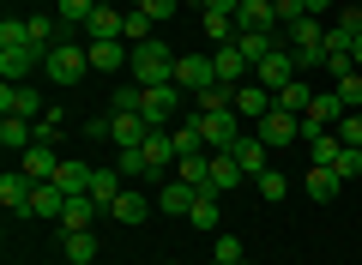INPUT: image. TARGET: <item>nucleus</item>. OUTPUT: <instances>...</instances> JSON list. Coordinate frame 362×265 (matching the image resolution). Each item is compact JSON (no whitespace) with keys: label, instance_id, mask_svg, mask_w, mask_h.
Returning a JSON list of instances; mask_svg holds the SVG:
<instances>
[{"label":"nucleus","instance_id":"b1692460","mask_svg":"<svg viewBox=\"0 0 362 265\" xmlns=\"http://www.w3.org/2000/svg\"><path fill=\"white\" fill-rule=\"evenodd\" d=\"M90 181H97V169H90V163L61 157V169H54V187H61V193H90Z\"/></svg>","mask_w":362,"mask_h":265},{"label":"nucleus","instance_id":"a211bd4d","mask_svg":"<svg viewBox=\"0 0 362 265\" xmlns=\"http://www.w3.org/2000/svg\"><path fill=\"white\" fill-rule=\"evenodd\" d=\"M0 145L25 157L30 145H37V121H25V114H0Z\"/></svg>","mask_w":362,"mask_h":265},{"label":"nucleus","instance_id":"9b49d317","mask_svg":"<svg viewBox=\"0 0 362 265\" xmlns=\"http://www.w3.org/2000/svg\"><path fill=\"white\" fill-rule=\"evenodd\" d=\"M139 151H145V163H151V181H163V169H175V163H181L175 133H169V126H151V139H145Z\"/></svg>","mask_w":362,"mask_h":265},{"label":"nucleus","instance_id":"e433bc0d","mask_svg":"<svg viewBox=\"0 0 362 265\" xmlns=\"http://www.w3.org/2000/svg\"><path fill=\"white\" fill-rule=\"evenodd\" d=\"M127 42H151L157 37V18L151 13H139V6H127V30H121Z\"/></svg>","mask_w":362,"mask_h":265},{"label":"nucleus","instance_id":"0eeeda50","mask_svg":"<svg viewBox=\"0 0 362 265\" xmlns=\"http://www.w3.org/2000/svg\"><path fill=\"white\" fill-rule=\"evenodd\" d=\"M0 114H25V121H37V114H49V102H42L37 85H0Z\"/></svg>","mask_w":362,"mask_h":265},{"label":"nucleus","instance_id":"423d86ee","mask_svg":"<svg viewBox=\"0 0 362 265\" xmlns=\"http://www.w3.org/2000/svg\"><path fill=\"white\" fill-rule=\"evenodd\" d=\"M175 85L181 90H206V85H218V66H211V49H199V54H175Z\"/></svg>","mask_w":362,"mask_h":265},{"label":"nucleus","instance_id":"680f3d73","mask_svg":"<svg viewBox=\"0 0 362 265\" xmlns=\"http://www.w3.org/2000/svg\"><path fill=\"white\" fill-rule=\"evenodd\" d=\"M272 6H278V0H272Z\"/></svg>","mask_w":362,"mask_h":265},{"label":"nucleus","instance_id":"4c0bfd02","mask_svg":"<svg viewBox=\"0 0 362 265\" xmlns=\"http://www.w3.org/2000/svg\"><path fill=\"white\" fill-rule=\"evenodd\" d=\"M175 151L181 157H194V151H206V126H199V114L187 126H175Z\"/></svg>","mask_w":362,"mask_h":265},{"label":"nucleus","instance_id":"37998d69","mask_svg":"<svg viewBox=\"0 0 362 265\" xmlns=\"http://www.w3.org/2000/svg\"><path fill=\"white\" fill-rule=\"evenodd\" d=\"M332 175H338V181H356V175H362V151H356V145H344V151H338Z\"/></svg>","mask_w":362,"mask_h":265},{"label":"nucleus","instance_id":"393cba45","mask_svg":"<svg viewBox=\"0 0 362 265\" xmlns=\"http://www.w3.org/2000/svg\"><path fill=\"white\" fill-rule=\"evenodd\" d=\"M30 193H37V181L18 169V175H0V205L6 211H30Z\"/></svg>","mask_w":362,"mask_h":265},{"label":"nucleus","instance_id":"2f4dec72","mask_svg":"<svg viewBox=\"0 0 362 265\" xmlns=\"http://www.w3.org/2000/svg\"><path fill=\"white\" fill-rule=\"evenodd\" d=\"M302 187H308V199H332V193L344 187V181H338V175H332L326 163H308V175H302Z\"/></svg>","mask_w":362,"mask_h":265},{"label":"nucleus","instance_id":"aec40b11","mask_svg":"<svg viewBox=\"0 0 362 265\" xmlns=\"http://www.w3.org/2000/svg\"><path fill=\"white\" fill-rule=\"evenodd\" d=\"M284 49H326V25L314 13H302L296 25H284Z\"/></svg>","mask_w":362,"mask_h":265},{"label":"nucleus","instance_id":"4d7b16f0","mask_svg":"<svg viewBox=\"0 0 362 265\" xmlns=\"http://www.w3.org/2000/svg\"><path fill=\"white\" fill-rule=\"evenodd\" d=\"M350 61H356V73H362V37H356V42H350Z\"/></svg>","mask_w":362,"mask_h":265},{"label":"nucleus","instance_id":"20e7f679","mask_svg":"<svg viewBox=\"0 0 362 265\" xmlns=\"http://www.w3.org/2000/svg\"><path fill=\"white\" fill-rule=\"evenodd\" d=\"M296 78H302V73H296V54H290V49H272L266 61L254 66V85H266L272 97H278L284 85H296Z\"/></svg>","mask_w":362,"mask_h":265},{"label":"nucleus","instance_id":"6ab92c4d","mask_svg":"<svg viewBox=\"0 0 362 265\" xmlns=\"http://www.w3.org/2000/svg\"><path fill=\"white\" fill-rule=\"evenodd\" d=\"M97 217H109L103 205L90 199V193H66V211H61V229H90Z\"/></svg>","mask_w":362,"mask_h":265},{"label":"nucleus","instance_id":"09e8293b","mask_svg":"<svg viewBox=\"0 0 362 265\" xmlns=\"http://www.w3.org/2000/svg\"><path fill=\"white\" fill-rule=\"evenodd\" d=\"M133 6H139V13H151L157 25H163V18H175V6H181V0H133Z\"/></svg>","mask_w":362,"mask_h":265},{"label":"nucleus","instance_id":"bb28decb","mask_svg":"<svg viewBox=\"0 0 362 265\" xmlns=\"http://www.w3.org/2000/svg\"><path fill=\"white\" fill-rule=\"evenodd\" d=\"M61 253H66V265H90L97 259V235L90 229H61Z\"/></svg>","mask_w":362,"mask_h":265},{"label":"nucleus","instance_id":"4468645a","mask_svg":"<svg viewBox=\"0 0 362 265\" xmlns=\"http://www.w3.org/2000/svg\"><path fill=\"white\" fill-rule=\"evenodd\" d=\"M211 66H218V85H247V78H254V66H247V54L235 49V42L211 49Z\"/></svg>","mask_w":362,"mask_h":265},{"label":"nucleus","instance_id":"13d9d810","mask_svg":"<svg viewBox=\"0 0 362 265\" xmlns=\"http://www.w3.org/2000/svg\"><path fill=\"white\" fill-rule=\"evenodd\" d=\"M181 6H199V13H206V0H181Z\"/></svg>","mask_w":362,"mask_h":265},{"label":"nucleus","instance_id":"8fccbe9b","mask_svg":"<svg viewBox=\"0 0 362 265\" xmlns=\"http://www.w3.org/2000/svg\"><path fill=\"white\" fill-rule=\"evenodd\" d=\"M37 139H61V109H49V114H37Z\"/></svg>","mask_w":362,"mask_h":265},{"label":"nucleus","instance_id":"f3484780","mask_svg":"<svg viewBox=\"0 0 362 265\" xmlns=\"http://www.w3.org/2000/svg\"><path fill=\"white\" fill-rule=\"evenodd\" d=\"M61 211H66V193L54 187V181H37V193H30V211H25V217H42V223H61Z\"/></svg>","mask_w":362,"mask_h":265},{"label":"nucleus","instance_id":"473e14b6","mask_svg":"<svg viewBox=\"0 0 362 265\" xmlns=\"http://www.w3.org/2000/svg\"><path fill=\"white\" fill-rule=\"evenodd\" d=\"M175 175H181V181H194V187L206 193V181H211V151H194V157H181V163H175Z\"/></svg>","mask_w":362,"mask_h":265},{"label":"nucleus","instance_id":"cd10ccee","mask_svg":"<svg viewBox=\"0 0 362 265\" xmlns=\"http://www.w3.org/2000/svg\"><path fill=\"white\" fill-rule=\"evenodd\" d=\"M109 217H115V223H145V217H151V199H145L139 187H127L115 205H109Z\"/></svg>","mask_w":362,"mask_h":265},{"label":"nucleus","instance_id":"4be33fe9","mask_svg":"<svg viewBox=\"0 0 362 265\" xmlns=\"http://www.w3.org/2000/svg\"><path fill=\"white\" fill-rule=\"evenodd\" d=\"M235 25H242V30H284L272 0H242V6H235Z\"/></svg>","mask_w":362,"mask_h":265},{"label":"nucleus","instance_id":"603ef678","mask_svg":"<svg viewBox=\"0 0 362 265\" xmlns=\"http://www.w3.org/2000/svg\"><path fill=\"white\" fill-rule=\"evenodd\" d=\"M0 42H30V30H25V18H6V25H0Z\"/></svg>","mask_w":362,"mask_h":265},{"label":"nucleus","instance_id":"1a4fd4ad","mask_svg":"<svg viewBox=\"0 0 362 265\" xmlns=\"http://www.w3.org/2000/svg\"><path fill=\"white\" fill-rule=\"evenodd\" d=\"M254 133L272 145V151H278V145H296V139H302V114L272 109V114H259V121H254Z\"/></svg>","mask_w":362,"mask_h":265},{"label":"nucleus","instance_id":"c03bdc74","mask_svg":"<svg viewBox=\"0 0 362 265\" xmlns=\"http://www.w3.org/2000/svg\"><path fill=\"white\" fill-rule=\"evenodd\" d=\"M139 97H145V85H115L109 109H115V114H127V109H139Z\"/></svg>","mask_w":362,"mask_h":265},{"label":"nucleus","instance_id":"79ce46f5","mask_svg":"<svg viewBox=\"0 0 362 265\" xmlns=\"http://www.w3.org/2000/svg\"><path fill=\"white\" fill-rule=\"evenodd\" d=\"M121 175H127V181H145V175H151V163H145V151H139V145H133V151H121Z\"/></svg>","mask_w":362,"mask_h":265},{"label":"nucleus","instance_id":"72a5a7b5","mask_svg":"<svg viewBox=\"0 0 362 265\" xmlns=\"http://www.w3.org/2000/svg\"><path fill=\"white\" fill-rule=\"evenodd\" d=\"M308 102H314V85H308V78H296V85L278 90V109H284V114H308Z\"/></svg>","mask_w":362,"mask_h":265},{"label":"nucleus","instance_id":"f03ea898","mask_svg":"<svg viewBox=\"0 0 362 265\" xmlns=\"http://www.w3.org/2000/svg\"><path fill=\"white\" fill-rule=\"evenodd\" d=\"M42 73H49L54 85H78V78L90 73V49H85V42H73V37L54 42V49L42 54Z\"/></svg>","mask_w":362,"mask_h":265},{"label":"nucleus","instance_id":"052dcab7","mask_svg":"<svg viewBox=\"0 0 362 265\" xmlns=\"http://www.w3.org/2000/svg\"><path fill=\"white\" fill-rule=\"evenodd\" d=\"M235 265H254V259H235Z\"/></svg>","mask_w":362,"mask_h":265},{"label":"nucleus","instance_id":"6e6552de","mask_svg":"<svg viewBox=\"0 0 362 265\" xmlns=\"http://www.w3.org/2000/svg\"><path fill=\"white\" fill-rule=\"evenodd\" d=\"M230 157H235V163H242V175H247V181H254V175H266V169H272V145L259 139L254 126H247L242 139L230 145Z\"/></svg>","mask_w":362,"mask_h":265},{"label":"nucleus","instance_id":"3c124183","mask_svg":"<svg viewBox=\"0 0 362 265\" xmlns=\"http://www.w3.org/2000/svg\"><path fill=\"white\" fill-rule=\"evenodd\" d=\"M338 25H344L350 37H362V6H356V0H344V6H338Z\"/></svg>","mask_w":362,"mask_h":265},{"label":"nucleus","instance_id":"864d4df0","mask_svg":"<svg viewBox=\"0 0 362 265\" xmlns=\"http://www.w3.org/2000/svg\"><path fill=\"white\" fill-rule=\"evenodd\" d=\"M302 18V0H278V25H296Z\"/></svg>","mask_w":362,"mask_h":265},{"label":"nucleus","instance_id":"a878e982","mask_svg":"<svg viewBox=\"0 0 362 265\" xmlns=\"http://www.w3.org/2000/svg\"><path fill=\"white\" fill-rule=\"evenodd\" d=\"M344 102H338V90H314V102H308V114H302V121H314V126H338L344 121Z\"/></svg>","mask_w":362,"mask_h":265},{"label":"nucleus","instance_id":"c85d7f7f","mask_svg":"<svg viewBox=\"0 0 362 265\" xmlns=\"http://www.w3.org/2000/svg\"><path fill=\"white\" fill-rule=\"evenodd\" d=\"M121 30H127V13H121V6H97L90 25H85V37L97 42V37H121Z\"/></svg>","mask_w":362,"mask_h":265},{"label":"nucleus","instance_id":"49530a36","mask_svg":"<svg viewBox=\"0 0 362 265\" xmlns=\"http://www.w3.org/2000/svg\"><path fill=\"white\" fill-rule=\"evenodd\" d=\"M332 133H338V139H344V145H356V151H362V114H356V109H350L344 121L332 126Z\"/></svg>","mask_w":362,"mask_h":265},{"label":"nucleus","instance_id":"6e6d98bb","mask_svg":"<svg viewBox=\"0 0 362 265\" xmlns=\"http://www.w3.org/2000/svg\"><path fill=\"white\" fill-rule=\"evenodd\" d=\"M242 0H206V13H235Z\"/></svg>","mask_w":362,"mask_h":265},{"label":"nucleus","instance_id":"de8ad7c7","mask_svg":"<svg viewBox=\"0 0 362 265\" xmlns=\"http://www.w3.org/2000/svg\"><path fill=\"white\" fill-rule=\"evenodd\" d=\"M211 259H218V265H235V259H247V253H242V241H235V235H218V253H211Z\"/></svg>","mask_w":362,"mask_h":265},{"label":"nucleus","instance_id":"412c9836","mask_svg":"<svg viewBox=\"0 0 362 265\" xmlns=\"http://www.w3.org/2000/svg\"><path fill=\"white\" fill-rule=\"evenodd\" d=\"M235 49L247 54V66H259L272 49H284V30H242V37H235Z\"/></svg>","mask_w":362,"mask_h":265},{"label":"nucleus","instance_id":"f8f14e48","mask_svg":"<svg viewBox=\"0 0 362 265\" xmlns=\"http://www.w3.org/2000/svg\"><path fill=\"white\" fill-rule=\"evenodd\" d=\"M230 109H235V114H242V121H247V126H254V121H259V114H272V109H278V97H272V90H266V85H254V78H247V85H235V97H230Z\"/></svg>","mask_w":362,"mask_h":265},{"label":"nucleus","instance_id":"a18cd8bd","mask_svg":"<svg viewBox=\"0 0 362 265\" xmlns=\"http://www.w3.org/2000/svg\"><path fill=\"white\" fill-rule=\"evenodd\" d=\"M338 102H344V109H362V73H350V78H338Z\"/></svg>","mask_w":362,"mask_h":265},{"label":"nucleus","instance_id":"2eb2a0df","mask_svg":"<svg viewBox=\"0 0 362 265\" xmlns=\"http://www.w3.org/2000/svg\"><path fill=\"white\" fill-rule=\"evenodd\" d=\"M194 199H199V187H194V181H163V187H157V211H169V217H187V211H194Z\"/></svg>","mask_w":362,"mask_h":265},{"label":"nucleus","instance_id":"9d476101","mask_svg":"<svg viewBox=\"0 0 362 265\" xmlns=\"http://www.w3.org/2000/svg\"><path fill=\"white\" fill-rule=\"evenodd\" d=\"M85 49H90V66L109 73V78H115L121 66H133V42H121V37H97V42H85Z\"/></svg>","mask_w":362,"mask_h":265},{"label":"nucleus","instance_id":"c756f323","mask_svg":"<svg viewBox=\"0 0 362 265\" xmlns=\"http://www.w3.org/2000/svg\"><path fill=\"white\" fill-rule=\"evenodd\" d=\"M242 37V25H235V13H206V49H223V42Z\"/></svg>","mask_w":362,"mask_h":265},{"label":"nucleus","instance_id":"ddd939ff","mask_svg":"<svg viewBox=\"0 0 362 265\" xmlns=\"http://www.w3.org/2000/svg\"><path fill=\"white\" fill-rule=\"evenodd\" d=\"M42 61V49H30V42H0V78L6 85H18V78H30V66Z\"/></svg>","mask_w":362,"mask_h":265},{"label":"nucleus","instance_id":"c9c22d12","mask_svg":"<svg viewBox=\"0 0 362 265\" xmlns=\"http://www.w3.org/2000/svg\"><path fill=\"white\" fill-rule=\"evenodd\" d=\"M218 193H199V199H194V211H187V223H194V229H218Z\"/></svg>","mask_w":362,"mask_h":265},{"label":"nucleus","instance_id":"58836bf2","mask_svg":"<svg viewBox=\"0 0 362 265\" xmlns=\"http://www.w3.org/2000/svg\"><path fill=\"white\" fill-rule=\"evenodd\" d=\"M254 187H259V199L278 205V199L290 193V175H284V169H266V175H254Z\"/></svg>","mask_w":362,"mask_h":265},{"label":"nucleus","instance_id":"bf43d9fd","mask_svg":"<svg viewBox=\"0 0 362 265\" xmlns=\"http://www.w3.org/2000/svg\"><path fill=\"white\" fill-rule=\"evenodd\" d=\"M97 6H115V0H97Z\"/></svg>","mask_w":362,"mask_h":265},{"label":"nucleus","instance_id":"39448f33","mask_svg":"<svg viewBox=\"0 0 362 265\" xmlns=\"http://www.w3.org/2000/svg\"><path fill=\"white\" fill-rule=\"evenodd\" d=\"M199 126H206V151H230L235 139L247 133V121L235 109H218V114H199Z\"/></svg>","mask_w":362,"mask_h":265},{"label":"nucleus","instance_id":"5701e85b","mask_svg":"<svg viewBox=\"0 0 362 265\" xmlns=\"http://www.w3.org/2000/svg\"><path fill=\"white\" fill-rule=\"evenodd\" d=\"M242 163H235L230 151H211V181H206V193H230V187H242Z\"/></svg>","mask_w":362,"mask_h":265},{"label":"nucleus","instance_id":"dca6fc26","mask_svg":"<svg viewBox=\"0 0 362 265\" xmlns=\"http://www.w3.org/2000/svg\"><path fill=\"white\" fill-rule=\"evenodd\" d=\"M18 169H25L30 181H54V169H61V151H54L49 139H37L25 157H18Z\"/></svg>","mask_w":362,"mask_h":265},{"label":"nucleus","instance_id":"7ed1b4c3","mask_svg":"<svg viewBox=\"0 0 362 265\" xmlns=\"http://www.w3.org/2000/svg\"><path fill=\"white\" fill-rule=\"evenodd\" d=\"M139 114L151 126H169L181 114V85H145V97H139Z\"/></svg>","mask_w":362,"mask_h":265},{"label":"nucleus","instance_id":"f257e3e1","mask_svg":"<svg viewBox=\"0 0 362 265\" xmlns=\"http://www.w3.org/2000/svg\"><path fill=\"white\" fill-rule=\"evenodd\" d=\"M133 85H175V49H169L163 37L151 42H133Z\"/></svg>","mask_w":362,"mask_h":265},{"label":"nucleus","instance_id":"ea45409f","mask_svg":"<svg viewBox=\"0 0 362 265\" xmlns=\"http://www.w3.org/2000/svg\"><path fill=\"white\" fill-rule=\"evenodd\" d=\"M230 97H235V85H206V90H199V114H218V109H230Z\"/></svg>","mask_w":362,"mask_h":265},{"label":"nucleus","instance_id":"7c9ffc66","mask_svg":"<svg viewBox=\"0 0 362 265\" xmlns=\"http://www.w3.org/2000/svg\"><path fill=\"white\" fill-rule=\"evenodd\" d=\"M121 181H127V175H121V169H97V181H90V199H97V205H103V211H109V205H115L121 193H127V187H121Z\"/></svg>","mask_w":362,"mask_h":265},{"label":"nucleus","instance_id":"5fc2aeb1","mask_svg":"<svg viewBox=\"0 0 362 265\" xmlns=\"http://www.w3.org/2000/svg\"><path fill=\"white\" fill-rule=\"evenodd\" d=\"M332 6H344V0H302V13H314V18H320V13H332Z\"/></svg>","mask_w":362,"mask_h":265},{"label":"nucleus","instance_id":"a19ab883","mask_svg":"<svg viewBox=\"0 0 362 265\" xmlns=\"http://www.w3.org/2000/svg\"><path fill=\"white\" fill-rule=\"evenodd\" d=\"M320 73H332V85H338V78H350V73H356L350 49H326V54H320Z\"/></svg>","mask_w":362,"mask_h":265},{"label":"nucleus","instance_id":"f704fd0d","mask_svg":"<svg viewBox=\"0 0 362 265\" xmlns=\"http://www.w3.org/2000/svg\"><path fill=\"white\" fill-rule=\"evenodd\" d=\"M90 13H97V0H61V30H85Z\"/></svg>","mask_w":362,"mask_h":265}]
</instances>
